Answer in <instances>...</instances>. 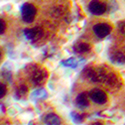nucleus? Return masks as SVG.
I'll list each match as a JSON object with an SVG mask.
<instances>
[{"label": "nucleus", "mask_w": 125, "mask_h": 125, "mask_svg": "<svg viewBox=\"0 0 125 125\" xmlns=\"http://www.w3.org/2000/svg\"><path fill=\"white\" fill-rule=\"evenodd\" d=\"M0 24H1V28H0V33L3 34L4 30H5V23H4L3 20H1V21H0Z\"/></svg>", "instance_id": "dca6fc26"}, {"label": "nucleus", "mask_w": 125, "mask_h": 125, "mask_svg": "<svg viewBox=\"0 0 125 125\" xmlns=\"http://www.w3.org/2000/svg\"><path fill=\"white\" fill-rule=\"evenodd\" d=\"M119 29H120V31L123 34H125V22H121L119 24Z\"/></svg>", "instance_id": "2eb2a0df"}, {"label": "nucleus", "mask_w": 125, "mask_h": 125, "mask_svg": "<svg viewBox=\"0 0 125 125\" xmlns=\"http://www.w3.org/2000/svg\"><path fill=\"white\" fill-rule=\"evenodd\" d=\"M71 115L74 117L73 119H74L75 121H81V119H82V116H81V115H79L78 113H72Z\"/></svg>", "instance_id": "ddd939ff"}, {"label": "nucleus", "mask_w": 125, "mask_h": 125, "mask_svg": "<svg viewBox=\"0 0 125 125\" xmlns=\"http://www.w3.org/2000/svg\"><path fill=\"white\" fill-rule=\"evenodd\" d=\"M111 61L113 63L123 64V63H125V56L122 53H120V52H117V53H114L111 56Z\"/></svg>", "instance_id": "6e6552de"}, {"label": "nucleus", "mask_w": 125, "mask_h": 125, "mask_svg": "<svg viewBox=\"0 0 125 125\" xmlns=\"http://www.w3.org/2000/svg\"><path fill=\"white\" fill-rule=\"evenodd\" d=\"M35 14H36V9L32 4L25 3L21 6V16L26 23L32 22L34 20Z\"/></svg>", "instance_id": "f257e3e1"}, {"label": "nucleus", "mask_w": 125, "mask_h": 125, "mask_svg": "<svg viewBox=\"0 0 125 125\" xmlns=\"http://www.w3.org/2000/svg\"><path fill=\"white\" fill-rule=\"evenodd\" d=\"M0 88H1V91H0V97H3L5 95V92H6L5 85L4 84H1V85H0Z\"/></svg>", "instance_id": "4468645a"}, {"label": "nucleus", "mask_w": 125, "mask_h": 125, "mask_svg": "<svg viewBox=\"0 0 125 125\" xmlns=\"http://www.w3.org/2000/svg\"><path fill=\"white\" fill-rule=\"evenodd\" d=\"M76 104H77V106L81 109H84V108L88 107L89 103H88L86 93H80V94L76 97Z\"/></svg>", "instance_id": "423d86ee"}, {"label": "nucleus", "mask_w": 125, "mask_h": 125, "mask_svg": "<svg viewBox=\"0 0 125 125\" xmlns=\"http://www.w3.org/2000/svg\"><path fill=\"white\" fill-rule=\"evenodd\" d=\"M89 49H90V47H89V45L86 44V43H79L78 45L75 46V51L79 52V53L87 52V51H89Z\"/></svg>", "instance_id": "f8f14e48"}, {"label": "nucleus", "mask_w": 125, "mask_h": 125, "mask_svg": "<svg viewBox=\"0 0 125 125\" xmlns=\"http://www.w3.org/2000/svg\"><path fill=\"white\" fill-rule=\"evenodd\" d=\"M88 8H89V11L92 14H95V15L103 14L106 10L105 5H104L103 3H101V2H99L98 0H92L88 5Z\"/></svg>", "instance_id": "f03ea898"}, {"label": "nucleus", "mask_w": 125, "mask_h": 125, "mask_svg": "<svg viewBox=\"0 0 125 125\" xmlns=\"http://www.w3.org/2000/svg\"><path fill=\"white\" fill-rule=\"evenodd\" d=\"M44 80H45V78H44L42 71H37L33 76V81L36 83V84H40V83H42Z\"/></svg>", "instance_id": "9b49d317"}, {"label": "nucleus", "mask_w": 125, "mask_h": 125, "mask_svg": "<svg viewBox=\"0 0 125 125\" xmlns=\"http://www.w3.org/2000/svg\"><path fill=\"white\" fill-rule=\"evenodd\" d=\"M46 96H47V93L44 89H37L31 94V98L32 99H43V98H46Z\"/></svg>", "instance_id": "1a4fd4ad"}, {"label": "nucleus", "mask_w": 125, "mask_h": 125, "mask_svg": "<svg viewBox=\"0 0 125 125\" xmlns=\"http://www.w3.org/2000/svg\"><path fill=\"white\" fill-rule=\"evenodd\" d=\"M41 34H42V32H41V30L39 28H32V29L24 30V35L29 40H36L41 36Z\"/></svg>", "instance_id": "39448f33"}, {"label": "nucleus", "mask_w": 125, "mask_h": 125, "mask_svg": "<svg viewBox=\"0 0 125 125\" xmlns=\"http://www.w3.org/2000/svg\"><path fill=\"white\" fill-rule=\"evenodd\" d=\"M61 63H62V65H64L66 67H73L74 68L78 65V61L75 58H69V59L63 60Z\"/></svg>", "instance_id": "9d476101"}, {"label": "nucleus", "mask_w": 125, "mask_h": 125, "mask_svg": "<svg viewBox=\"0 0 125 125\" xmlns=\"http://www.w3.org/2000/svg\"><path fill=\"white\" fill-rule=\"evenodd\" d=\"M45 122L47 124H60L61 123L60 118L56 115V114H53V113H50L48 115H46Z\"/></svg>", "instance_id": "0eeeda50"}, {"label": "nucleus", "mask_w": 125, "mask_h": 125, "mask_svg": "<svg viewBox=\"0 0 125 125\" xmlns=\"http://www.w3.org/2000/svg\"><path fill=\"white\" fill-rule=\"evenodd\" d=\"M90 97L92 99L93 102H95L97 104H104L106 102V94L101 90L98 89H94L90 92Z\"/></svg>", "instance_id": "20e7f679"}, {"label": "nucleus", "mask_w": 125, "mask_h": 125, "mask_svg": "<svg viewBox=\"0 0 125 125\" xmlns=\"http://www.w3.org/2000/svg\"><path fill=\"white\" fill-rule=\"evenodd\" d=\"M93 30H94L95 34L98 37L103 38V37L107 36L110 33L111 27L108 24H105V23H99V24H96L94 27H93Z\"/></svg>", "instance_id": "7ed1b4c3"}]
</instances>
